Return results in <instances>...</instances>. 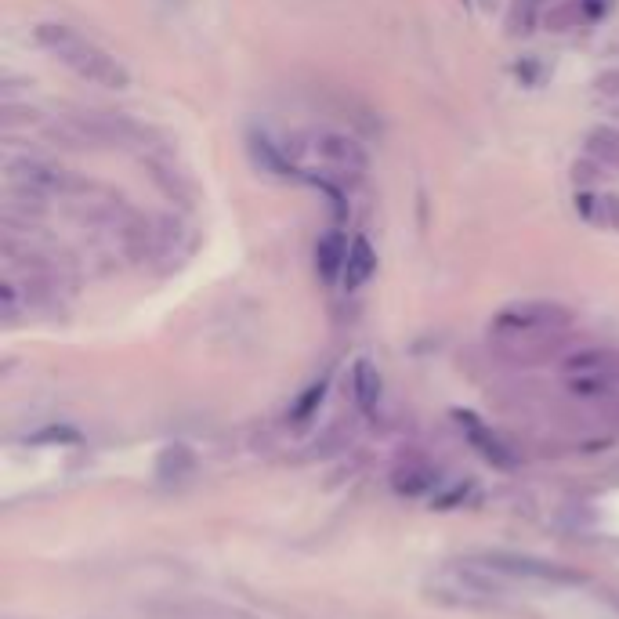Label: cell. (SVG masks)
I'll return each mask as SVG.
<instances>
[{
  "mask_svg": "<svg viewBox=\"0 0 619 619\" xmlns=\"http://www.w3.org/2000/svg\"><path fill=\"white\" fill-rule=\"evenodd\" d=\"M543 19V0H507L504 29L507 37H529Z\"/></svg>",
  "mask_w": 619,
  "mask_h": 619,
  "instance_id": "cell-12",
  "label": "cell"
},
{
  "mask_svg": "<svg viewBox=\"0 0 619 619\" xmlns=\"http://www.w3.org/2000/svg\"><path fill=\"white\" fill-rule=\"evenodd\" d=\"M572 312L558 301H515L500 308L489 323V337L504 355L515 359H543L554 352V344H562L569 334Z\"/></svg>",
  "mask_w": 619,
  "mask_h": 619,
  "instance_id": "cell-1",
  "label": "cell"
},
{
  "mask_svg": "<svg viewBox=\"0 0 619 619\" xmlns=\"http://www.w3.org/2000/svg\"><path fill=\"white\" fill-rule=\"evenodd\" d=\"M457 424H460V431L467 435V442L482 453V457L489 460V464H496V467H511L515 464V453H511V446H507L500 435H496L493 428H486L482 420L478 417H471V413H457Z\"/></svg>",
  "mask_w": 619,
  "mask_h": 619,
  "instance_id": "cell-6",
  "label": "cell"
},
{
  "mask_svg": "<svg viewBox=\"0 0 619 619\" xmlns=\"http://www.w3.org/2000/svg\"><path fill=\"white\" fill-rule=\"evenodd\" d=\"M37 44L55 58L58 66H66L73 77L87 80V84L105 87V91H124L131 87V73L116 55L98 44V40L84 37L73 26H62V22H40L37 29Z\"/></svg>",
  "mask_w": 619,
  "mask_h": 619,
  "instance_id": "cell-2",
  "label": "cell"
},
{
  "mask_svg": "<svg viewBox=\"0 0 619 619\" xmlns=\"http://www.w3.org/2000/svg\"><path fill=\"white\" fill-rule=\"evenodd\" d=\"M377 272V250L370 247V239L366 236H355L352 247H348V261H344V290H359L366 286Z\"/></svg>",
  "mask_w": 619,
  "mask_h": 619,
  "instance_id": "cell-9",
  "label": "cell"
},
{
  "mask_svg": "<svg viewBox=\"0 0 619 619\" xmlns=\"http://www.w3.org/2000/svg\"><path fill=\"white\" fill-rule=\"evenodd\" d=\"M486 572L500 576V580H525V583H543V587H580L587 576L562 562L551 558H533V554H515V551H486L471 558Z\"/></svg>",
  "mask_w": 619,
  "mask_h": 619,
  "instance_id": "cell-4",
  "label": "cell"
},
{
  "mask_svg": "<svg viewBox=\"0 0 619 619\" xmlns=\"http://www.w3.org/2000/svg\"><path fill=\"white\" fill-rule=\"evenodd\" d=\"M381 399H384L381 373H377V366L370 359H359L352 366V402L359 406L362 417H373V413L381 410Z\"/></svg>",
  "mask_w": 619,
  "mask_h": 619,
  "instance_id": "cell-7",
  "label": "cell"
},
{
  "mask_svg": "<svg viewBox=\"0 0 619 619\" xmlns=\"http://www.w3.org/2000/svg\"><path fill=\"white\" fill-rule=\"evenodd\" d=\"M391 486L399 489V493H406V496H424V493H431V489L439 486V475H435V467L424 464V460H406V464L395 467Z\"/></svg>",
  "mask_w": 619,
  "mask_h": 619,
  "instance_id": "cell-11",
  "label": "cell"
},
{
  "mask_svg": "<svg viewBox=\"0 0 619 619\" xmlns=\"http://www.w3.org/2000/svg\"><path fill=\"white\" fill-rule=\"evenodd\" d=\"M323 395H326V381H315L312 388L301 395V402H297V410H294V420H305V417H312L315 413V406L323 402Z\"/></svg>",
  "mask_w": 619,
  "mask_h": 619,
  "instance_id": "cell-16",
  "label": "cell"
},
{
  "mask_svg": "<svg viewBox=\"0 0 619 619\" xmlns=\"http://www.w3.org/2000/svg\"><path fill=\"white\" fill-rule=\"evenodd\" d=\"M348 247H352V243H348L337 229H330L319 243H315V272H319L323 283H337V279L344 276Z\"/></svg>",
  "mask_w": 619,
  "mask_h": 619,
  "instance_id": "cell-8",
  "label": "cell"
},
{
  "mask_svg": "<svg viewBox=\"0 0 619 619\" xmlns=\"http://www.w3.org/2000/svg\"><path fill=\"white\" fill-rule=\"evenodd\" d=\"M583 153L591 156V160L605 163V167H616L619 163V131L609 124H601V127H591L587 131V138H583Z\"/></svg>",
  "mask_w": 619,
  "mask_h": 619,
  "instance_id": "cell-13",
  "label": "cell"
},
{
  "mask_svg": "<svg viewBox=\"0 0 619 619\" xmlns=\"http://www.w3.org/2000/svg\"><path fill=\"white\" fill-rule=\"evenodd\" d=\"M167 4H185V0H167Z\"/></svg>",
  "mask_w": 619,
  "mask_h": 619,
  "instance_id": "cell-18",
  "label": "cell"
},
{
  "mask_svg": "<svg viewBox=\"0 0 619 619\" xmlns=\"http://www.w3.org/2000/svg\"><path fill=\"white\" fill-rule=\"evenodd\" d=\"M576 210H580V214L591 221V225H601V229L619 232V196H616V192L591 196L587 189H580V196H576Z\"/></svg>",
  "mask_w": 619,
  "mask_h": 619,
  "instance_id": "cell-10",
  "label": "cell"
},
{
  "mask_svg": "<svg viewBox=\"0 0 619 619\" xmlns=\"http://www.w3.org/2000/svg\"><path fill=\"white\" fill-rule=\"evenodd\" d=\"M594 87H598V95L605 98H619V69H612V73H601L598 80H594Z\"/></svg>",
  "mask_w": 619,
  "mask_h": 619,
  "instance_id": "cell-17",
  "label": "cell"
},
{
  "mask_svg": "<svg viewBox=\"0 0 619 619\" xmlns=\"http://www.w3.org/2000/svg\"><path fill=\"white\" fill-rule=\"evenodd\" d=\"M312 149L319 156L326 171H334L337 178H362V174L370 171V153H366V145L355 142L352 134H341V131H319L312 134Z\"/></svg>",
  "mask_w": 619,
  "mask_h": 619,
  "instance_id": "cell-5",
  "label": "cell"
},
{
  "mask_svg": "<svg viewBox=\"0 0 619 619\" xmlns=\"http://www.w3.org/2000/svg\"><path fill=\"white\" fill-rule=\"evenodd\" d=\"M4 171H8L11 189L29 192L37 200H73V196H84L91 189L84 178H77V174L58 167V163L44 160V156H11L4 163Z\"/></svg>",
  "mask_w": 619,
  "mask_h": 619,
  "instance_id": "cell-3",
  "label": "cell"
},
{
  "mask_svg": "<svg viewBox=\"0 0 619 619\" xmlns=\"http://www.w3.org/2000/svg\"><path fill=\"white\" fill-rule=\"evenodd\" d=\"M601 171H605V163L591 160V156L583 153V160L572 163V185H576V189H594V185L605 178Z\"/></svg>",
  "mask_w": 619,
  "mask_h": 619,
  "instance_id": "cell-15",
  "label": "cell"
},
{
  "mask_svg": "<svg viewBox=\"0 0 619 619\" xmlns=\"http://www.w3.org/2000/svg\"><path fill=\"white\" fill-rule=\"evenodd\" d=\"M543 22H547L551 33H569V29L591 26V15H587V4H583V0H562V4H554V8L543 15Z\"/></svg>",
  "mask_w": 619,
  "mask_h": 619,
  "instance_id": "cell-14",
  "label": "cell"
}]
</instances>
